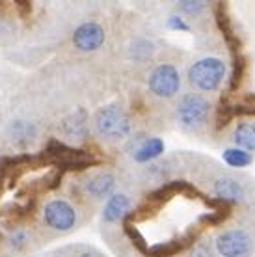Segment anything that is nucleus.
Returning <instances> with one entry per match:
<instances>
[{
	"mask_svg": "<svg viewBox=\"0 0 255 257\" xmlns=\"http://www.w3.org/2000/svg\"><path fill=\"white\" fill-rule=\"evenodd\" d=\"M45 155L49 157L51 164L58 166L60 170H75V172H80V170H86V168L97 166L99 164V159H95L91 153L88 151H82V149H75L65 146L64 142L52 138L47 148H45Z\"/></svg>",
	"mask_w": 255,
	"mask_h": 257,
	"instance_id": "nucleus-1",
	"label": "nucleus"
},
{
	"mask_svg": "<svg viewBox=\"0 0 255 257\" xmlns=\"http://www.w3.org/2000/svg\"><path fill=\"white\" fill-rule=\"evenodd\" d=\"M97 133L108 140H121L131 133V119L127 112L117 104H106L95 114Z\"/></svg>",
	"mask_w": 255,
	"mask_h": 257,
	"instance_id": "nucleus-2",
	"label": "nucleus"
},
{
	"mask_svg": "<svg viewBox=\"0 0 255 257\" xmlns=\"http://www.w3.org/2000/svg\"><path fill=\"white\" fill-rule=\"evenodd\" d=\"M225 77V64L220 58H203L188 69V80L201 91H214Z\"/></svg>",
	"mask_w": 255,
	"mask_h": 257,
	"instance_id": "nucleus-3",
	"label": "nucleus"
},
{
	"mask_svg": "<svg viewBox=\"0 0 255 257\" xmlns=\"http://www.w3.org/2000/svg\"><path fill=\"white\" fill-rule=\"evenodd\" d=\"M209 114H211L209 101L196 93L181 97L177 104V117L181 125L186 128H199L201 125H205Z\"/></svg>",
	"mask_w": 255,
	"mask_h": 257,
	"instance_id": "nucleus-4",
	"label": "nucleus"
},
{
	"mask_svg": "<svg viewBox=\"0 0 255 257\" xmlns=\"http://www.w3.org/2000/svg\"><path fill=\"white\" fill-rule=\"evenodd\" d=\"M214 244L222 257H249L253 251V238L244 229H227L220 233Z\"/></svg>",
	"mask_w": 255,
	"mask_h": 257,
	"instance_id": "nucleus-5",
	"label": "nucleus"
},
{
	"mask_svg": "<svg viewBox=\"0 0 255 257\" xmlns=\"http://www.w3.org/2000/svg\"><path fill=\"white\" fill-rule=\"evenodd\" d=\"M181 88V77L179 71L172 64H160L149 75V90L157 97L170 99Z\"/></svg>",
	"mask_w": 255,
	"mask_h": 257,
	"instance_id": "nucleus-6",
	"label": "nucleus"
},
{
	"mask_svg": "<svg viewBox=\"0 0 255 257\" xmlns=\"http://www.w3.org/2000/svg\"><path fill=\"white\" fill-rule=\"evenodd\" d=\"M43 218L45 224L52 229L69 231L77 222V212L64 199H52L51 203H47V207H45Z\"/></svg>",
	"mask_w": 255,
	"mask_h": 257,
	"instance_id": "nucleus-7",
	"label": "nucleus"
},
{
	"mask_svg": "<svg viewBox=\"0 0 255 257\" xmlns=\"http://www.w3.org/2000/svg\"><path fill=\"white\" fill-rule=\"evenodd\" d=\"M73 43L84 52L97 51L104 43V30L97 23H84L73 34Z\"/></svg>",
	"mask_w": 255,
	"mask_h": 257,
	"instance_id": "nucleus-8",
	"label": "nucleus"
},
{
	"mask_svg": "<svg viewBox=\"0 0 255 257\" xmlns=\"http://www.w3.org/2000/svg\"><path fill=\"white\" fill-rule=\"evenodd\" d=\"M212 192L220 201L223 203H235L244 198V188L240 183H236L235 179L229 177H222L212 185Z\"/></svg>",
	"mask_w": 255,
	"mask_h": 257,
	"instance_id": "nucleus-9",
	"label": "nucleus"
},
{
	"mask_svg": "<svg viewBox=\"0 0 255 257\" xmlns=\"http://www.w3.org/2000/svg\"><path fill=\"white\" fill-rule=\"evenodd\" d=\"M129 209H131V201L125 194H114L112 198L106 201L104 211H102V218L104 222H117L123 216H129Z\"/></svg>",
	"mask_w": 255,
	"mask_h": 257,
	"instance_id": "nucleus-10",
	"label": "nucleus"
},
{
	"mask_svg": "<svg viewBox=\"0 0 255 257\" xmlns=\"http://www.w3.org/2000/svg\"><path fill=\"white\" fill-rule=\"evenodd\" d=\"M115 187V179L114 175L108 174V172H101V174L93 175L91 179L86 183V192L89 196H93V198H104V196H108Z\"/></svg>",
	"mask_w": 255,
	"mask_h": 257,
	"instance_id": "nucleus-11",
	"label": "nucleus"
},
{
	"mask_svg": "<svg viewBox=\"0 0 255 257\" xmlns=\"http://www.w3.org/2000/svg\"><path fill=\"white\" fill-rule=\"evenodd\" d=\"M164 153V142L160 138H146L140 142V146L134 149V161L136 162H149Z\"/></svg>",
	"mask_w": 255,
	"mask_h": 257,
	"instance_id": "nucleus-12",
	"label": "nucleus"
},
{
	"mask_svg": "<svg viewBox=\"0 0 255 257\" xmlns=\"http://www.w3.org/2000/svg\"><path fill=\"white\" fill-rule=\"evenodd\" d=\"M86 112L84 110H77L73 112L71 116H67L62 123V128L64 133L69 138H75V140H82L84 135H86Z\"/></svg>",
	"mask_w": 255,
	"mask_h": 257,
	"instance_id": "nucleus-13",
	"label": "nucleus"
},
{
	"mask_svg": "<svg viewBox=\"0 0 255 257\" xmlns=\"http://www.w3.org/2000/svg\"><path fill=\"white\" fill-rule=\"evenodd\" d=\"M233 140H235L236 148L244 149V151H255V123H238L233 133Z\"/></svg>",
	"mask_w": 255,
	"mask_h": 257,
	"instance_id": "nucleus-14",
	"label": "nucleus"
},
{
	"mask_svg": "<svg viewBox=\"0 0 255 257\" xmlns=\"http://www.w3.org/2000/svg\"><path fill=\"white\" fill-rule=\"evenodd\" d=\"M34 136H36V127L32 123L17 121L10 127V138L17 146H28L34 140Z\"/></svg>",
	"mask_w": 255,
	"mask_h": 257,
	"instance_id": "nucleus-15",
	"label": "nucleus"
},
{
	"mask_svg": "<svg viewBox=\"0 0 255 257\" xmlns=\"http://www.w3.org/2000/svg\"><path fill=\"white\" fill-rule=\"evenodd\" d=\"M222 157H223V161H225V164H229L231 168H246L253 162V157H251L248 151H244V149H240V148L225 149Z\"/></svg>",
	"mask_w": 255,
	"mask_h": 257,
	"instance_id": "nucleus-16",
	"label": "nucleus"
},
{
	"mask_svg": "<svg viewBox=\"0 0 255 257\" xmlns=\"http://www.w3.org/2000/svg\"><path fill=\"white\" fill-rule=\"evenodd\" d=\"M179 8L188 15H198L205 10V2H192V0H183L179 2Z\"/></svg>",
	"mask_w": 255,
	"mask_h": 257,
	"instance_id": "nucleus-17",
	"label": "nucleus"
},
{
	"mask_svg": "<svg viewBox=\"0 0 255 257\" xmlns=\"http://www.w3.org/2000/svg\"><path fill=\"white\" fill-rule=\"evenodd\" d=\"M10 242H12L13 248H17V250H19V248L26 246V242H28V235H26V231H23V229H17V231L10 237Z\"/></svg>",
	"mask_w": 255,
	"mask_h": 257,
	"instance_id": "nucleus-18",
	"label": "nucleus"
},
{
	"mask_svg": "<svg viewBox=\"0 0 255 257\" xmlns=\"http://www.w3.org/2000/svg\"><path fill=\"white\" fill-rule=\"evenodd\" d=\"M15 6L19 10L21 19H25V21L30 19V15H32V2H28V0H17Z\"/></svg>",
	"mask_w": 255,
	"mask_h": 257,
	"instance_id": "nucleus-19",
	"label": "nucleus"
},
{
	"mask_svg": "<svg viewBox=\"0 0 255 257\" xmlns=\"http://www.w3.org/2000/svg\"><path fill=\"white\" fill-rule=\"evenodd\" d=\"M168 26L173 28V30H183V32H188V25H186L181 17H177V15H172V17L168 19Z\"/></svg>",
	"mask_w": 255,
	"mask_h": 257,
	"instance_id": "nucleus-20",
	"label": "nucleus"
},
{
	"mask_svg": "<svg viewBox=\"0 0 255 257\" xmlns=\"http://www.w3.org/2000/svg\"><path fill=\"white\" fill-rule=\"evenodd\" d=\"M194 257H211V253H209V251L205 250L203 246H199L198 250L194 251Z\"/></svg>",
	"mask_w": 255,
	"mask_h": 257,
	"instance_id": "nucleus-21",
	"label": "nucleus"
},
{
	"mask_svg": "<svg viewBox=\"0 0 255 257\" xmlns=\"http://www.w3.org/2000/svg\"><path fill=\"white\" fill-rule=\"evenodd\" d=\"M80 257H101V255H97V253H82Z\"/></svg>",
	"mask_w": 255,
	"mask_h": 257,
	"instance_id": "nucleus-22",
	"label": "nucleus"
},
{
	"mask_svg": "<svg viewBox=\"0 0 255 257\" xmlns=\"http://www.w3.org/2000/svg\"><path fill=\"white\" fill-rule=\"evenodd\" d=\"M0 240H2V235H0Z\"/></svg>",
	"mask_w": 255,
	"mask_h": 257,
	"instance_id": "nucleus-23",
	"label": "nucleus"
},
{
	"mask_svg": "<svg viewBox=\"0 0 255 257\" xmlns=\"http://www.w3.org/2000/svg\"><path fill=\"white\" fill-rule=\"evenodd\" d=\"M0 188H2V183H0Z\"/></svg>",
	"mask_w": 255,
	"mask_h": 257,
	"instance_id": "nucleus-24",
	"label": "nucleus"
}]
</instances>
